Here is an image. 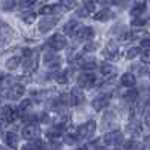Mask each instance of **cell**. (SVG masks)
<instances>
[{
    "instance_id": "obj_3",
    "label": "cell",
    "mask_w": 150,
    "mask_h": 150,
    "mask_svg": "<svg viewBox=\"0 0 150 150\" xmlns=\"http://www.w3.org/2000/svg\"><path fill=\"white\" fill-rule=\"evenodd\" d=\"M47 45L51 48V50H63V48H66L68 41H66V38L63 35H59L57 33V35H53L47 41Z\"/></svg>"
},
{
    "instance_id": "obj_6",
    "label": "cell",
    "mask_w": 150,
    "mask_h": 150,
    "mask_svg": "<svg viewBox=\"0 0 150 150\" xmlns=\"http://www.w3.org/2000/svg\"><path fill=\"white\" fill-rule=\"evenodd\" d=\"M110 101H111V95L105 93V95H101V96H98L96 99H93V101H92V107H93L95 111H101L102 108L108 107Z\"/></svg>"
},
{
    "instance_id": "obj_44",
    "label": "cell",
    "mask_w": 150,
    "mask_h": 150,
    "mask_svg": "<svg viewBox=\"0 0 150 150\" xmlns=\"http://www.w3.org/2000/svg\"><path fill=\"white\" fill-rule=\"evenodd\" d=\"M21 150H33L32 147H30V144H26V146H23V149Z\"/></svg>"
},
{
    "instance_id": "obj_2",
    "label": "cell",
    "mask_w": 150,
    "mask_h": 150,
    "mask_svg": "<svg viewBox=\"0 0 150 150\" xmlns=\"http://www.w3.org/2000/svg\"><path fill=\"white\" fill-rule=\"evenodd\" d=\"M104 141L107 146H120L125 143V137L120 131H111L104 135Z\"/></svg>"
},
{
    "instance_id": "obj_12",
    "label": "cell",
    "mask_w": 150,
    "mask_h": 150,
    "mask_svg": "<svg viewBox=\"0 0 150 150\" xmlns=\"http://www.w3.org/2000/svg\"><path fill=\"white\" fill-rule=\"evenodd\" d=\"M80 23L75 21V20H69L65 26H63V33L68 35V36H77L78 32H80Z\"/></svg>"
},
{
    "instance_id": "obj_45",
    "label": "cell",
    "mask_w": 150,
    "mask_h": 150,
    "mask_svg": "<svg viewBox=\"0 0 150 150\" xmlns=\"http://www.w3.org/2000/svg\"><path fill=\"white\" fill-rule=\"evenodd\" d=\"M77 150H89V147H87V146H81V147H78Z\"/></svg>"
},
{
    "instance_id": "obj_34",
    "label": "cell",
    "mask_w": 150,
    "mask_h": 150,
    "mask_svg": "<svg viewBox=\"0 0 150 150\" xmlns=\"http://www.w3.org/2000/svg\"><path fill=\"white\" fill-rule=\"evenodd\" d=\"M77 15H78V17H83V18H86V17H89V15H90V12L87 11L84 6H81V8L77 11Z\"/></svg>"
},
{
    "instance_id": "obj_41",
    "label": "cell",
    "mask_w": 150,
    "mask_h": 150,
    "mask_svg": "<svg viewBox=\"0 0 150 150\" xmlns=\"http://www.w3.org/2000/svg\"><path fill=\"white\" fill-rule=\"evenodd\" d=\"M132 24H134V26H144L146 21H144V20H141V18H137V20H134V21H132Z\"/></svg>"
},
{
    "instance_id": "obj_5",
    "label": "cell",
    "mask_w": 150,
    "mask_h": 150,
    "mask_svg": "<svg viewBox=\"0 0 150 150\" xmlns=\"http://www.w3.org/2000/svg\"><path fill=\"white\" fill-rule=\"evenodd\" d=\"M38 134H39V128H38L35 123L26 125V126L23 128V131H21V135H23L24 140H36Z\"/></svg>"
},
{
    "instance_id": "obj_32",
    "label": "cell",
    "mask_w": 150,
    "mask_h": 150,
    "mask_svg": "<svg viewBox=\"0 0 150 150\" xmlns=\"http://www.w3.org/2000/svg\"><path fill=\"white\" fill-rule=\"evenodd\" d=\"M15 2H2V9L5 11V12H8V11H11V9H14L15 8Z\"/></svg>"
},
{
    "instance_id": "obj_10",
    "label": "cell",
    "mask_w": 150,
    "mask_h": 150,
    "mask_svg": "<svg viewBox=\"0 0 150 150\" xmlns=\"http://www.w3.org/2000/svg\"><path fill=\"white\" fill-rule=\"evenodd\" d=\"M44 65L51 68V69H56L60 66V57L56 53H45L44 54Z\"/></svg>"
},
{
    "instance_id": "obj_20",
    "label": "cell",
    "mask_w": 150,
    "mask_h": 150,
    "mask_svg": "<svg viewBox=\"0 0 150 150\" xmlns=\"http://www.w3.org/2000/svg\"><path fill=\"white\" fill-rule=\"evenodd\" d=\"M93 18H95L96 21H108V20L114 18V14H112L110 9H102V11L96 12V14L93 15Z\"/></svg>"
},
{
    "instance_id": "obj_23",
    "label": "cell",
    "mask_w": 150,
    "mask_h": 150,
    "mask_svg": "<svg viewBox=\"0 0 150 150\" xmlns=\"http://www.w3.org/2000/svg\"><path fill=\"white\" fill-rule=\"evenodd\" d=\"M59 8H60V5H59V3H54V5H45V6H42V8L39 9V14L50 17V15L56 14V12L59 11Z\"/></svg>"
},
{
    "instance_id": "obj_11",
    "label": "cell",
    "mask_w": 150,
    "mask_h": 150,
    "mask_svg": "<svg viewBox=\"0 0 150 150\" xmlns=\"http://www.w3.org/2000/svg\"><path fill=\"white\" fill-rule=\"evenodd\" d=\"M57 20H59V17H44V18L39 21V30H41L42 33L50 32V30L56 26Z\"/></svg>"
},
{
    "instance_id": "obj_27",
    "label": "cell",
    "mask_w": 150,
    "mask_h": 150,
    "mask_svg": "<svg viewBox=\"0 0 150 150\" xmlns=\"http://www.w3.org/2000/svg\"><path fill=\"white\" fill-rule=\"evenodd\" d=\"M54 78L59 84H66L69 77H68V71H59L56 75H54Z\"/></svg>"
},
{
    "instance_id": "obj_42",
    "label": "cell",
    "mask_w": 150,
    "mask_h": 150,
    "mask_svg": "<svg viewBox=\"0 0 150 150\" xmlns=\"http://www.w3.org/2000/svg\"><path fill=\"white\" fill-rule=\"evenodd\" d=\"M20 5H21L23 8H29V6H35L36 2H33V0H32V2H21Z\"/></svg>"
},
{
    "instance_id": "obj_26",
    "label": "cell",
    "mask_w": 150,
    "mask_h": 150,
    "mask_svg": "<svg viewBox=\"0 0 150 150\" xmlns=\"http://www.w3.org/2000/svg\"><path fill=\"white\" fill-rule=\"evenodd\" d=\"M137 98H138V90H137V89H129L128 92L123 93V99L126 102H134Z\"/></svg>"
},
{
    "instance_id": "obj_39",
    "label": "cell",
    "mask_w": 150,
    "mask_h": 150,
    "mask_svg": "<svg viewBox=\"0 0 150 150\" xmlns=\"http://www.w3.org/2000/svg\"><path fill=\"white\" fill-rule=\"evenodd\" d=\"M141 47L144 50H150V38H146V39H141Z\"/></svg>"
},
{
    "instance_id": "obj_25",
    "label": "cell",
    "mask_w": 150,
    "mask_h": 150,
    "mask_svg": "<svg viewBox=\"0 0 150 150\" xmlns=\"http://www.w3.org/2000/svg\"><path fill=\"white\" fill-rule=\"evenodd\" d=\"M20 63H21V59H20L18 56H12V57H9L8 62H6V68H8L9 71H14V69H17V68L20 66Z\"/></svg>"
},
{
    "instance_id": "obj_29",
    "label": "cell",
    "mask_w": 150,
    "mask_h": 150,
    "mask_svg": "<svg viewBox=\"0 0 150 150\" xmlns=\"http://www.w3.org/2000/svg\"><path fill=\"white\" fill-rule=\"evenodd\" d=\"M141 53H143V50H141V48H138V47H134V48H131L129 51L126 53V59H129V60H131V59H135L137 56L141 54Z\"/></svg>"
},
{
    "instance_id": "obj_46",
    "label": "cell",
    "mask_w": 150,
    "mask_h": 150,
    "mask_svg": "<svg viewBox=\"0 0 150 150\" xmlns=\"http://www.w3.org/2000/svg\"><path fill=\"white\" fill-rule=\"evenodd\" d=\"M98 150H108V149H107V147H99Z\"/></svg>"
},
{
    "instance_id": "obj_16",
    "label": "cell",
    "mask_w": 150,
    "mask_h": 150,
    "mask_svg": "<svg viewBox=\"0 0 150 150\" xmlns=\"http://www.w3.org/2000/svg\"><path fill=\"white\" fill-rule=\"evenodd\" d=\"M36 68H38V59H36V56L23 60V69H24L26 74H32L33 71H36Z\"/></svg>"
},
{
    "instance_id": "obj_9",
    "label": "cell",
    "mask_w": 150,
    "mask_h": 150,
    "mask_svg": "<svg viewBox=\"0 0 150 150\" xmlns=\"http://www.w3.org/2000/svg\"><path fill=\"white\" fill-rule=\"evenodd\" d=\"M83 102H84V95L81 93L80 87H75V89H72L71 93H69V105H71V107H77V105H80V104H83Z\"/></svg>"
},
{
    "instance_id": "obj_21",
    "label": "cell",
    "mask_w": 150,
    "mask_h": 150,
    "mask_svg": "<svg viewBox=\"0 0 150 150\" xmlns=\"http://www.w3.org/2000/svg\"><path fill=\"white\" fill-rule=\"evenodd\" d=\"M116 125V116H114V112H111V111H107L104 117H102V126L104 128H111V126H114Z\"/></svg>"
},
{
    "instance_id": "obj_33",
    "label": "cell",
    "mask_w": 150,
    "mask_h": 150,
    "mask_svg": "<svg viewBox=\"0 0 150 150\" xmlns=\"http://www.w3.org/2000/svg\"><path fill=\"white\" fill-rule=\"evenodd\" d=\"M59 5H60V8H63L65 11H68V9H72V8H75V6H77V3H75V2H60Z\"/></svg>"
},
{
    "instance_id": "obj_35",
    "label": "cell",
    "mask_w": 150,
    "mask_h": 150,
    "mask_svg": "<svg viewBox=\"0 0 150 150\" xmlns=\"http://www.w3.org/2000/svg\"><path fill=\"white\" fill-rule=\"evenodd\" d=\"M141 60L144 63H150V50H144L141 53Z\"/></svg>"
},
{
    "instance_id": "obj_38",
    "label": "cell",
    "mask_w": 150,
    "mask_h": 150,
    "mask_svg": "<svg viewBox=\"0 0 150 150\" xmlns=\"http://www.w3.org/2000/svg\"><path fill=\"white\" fill-rule=\"evenodd\" d=\"M95 50H96V44L90 42V44H87V45L83 48V51H84V53H90V51H95Z\"/></svg>"
},
{
    "instance_id": "obj_37",
    "label": "cell",
    "mask_w": 150,
    "mask_h": 150,
    "mask_svg": "<svg viewBox=\"0 0 150 150\" xmlns=\"http://www.w3.org/2000/svg\"><path fill=\"white\" fill-rule=\"evenodd\" d=\"M138 32H128V33H125V39H126V41H134L135 39V38H138Z\"/></svg>"
},
{
    "instance_id": "obj_15",
    "label": "cell",
    "mask_w": 150,
    "mask_h": 150,
    "mask_svg": "<svg viewBox=\"0 0 150 150\" xmlns=\"http://www.w3.org/2000/svg\"><path fill=\"white\" fill-rule=\"evenodd\" d=\"M120 84L125 87H129V89H134V86L137 84V78L132 72H125L120 77Z\"/></svg>"
},
{
    "instance_id": "obj_4",
    "label": "cell",
    "mask_w": 150,
    "mask_h": 150,
    "mask_svg": "<svg viewBox=\"0 0 150 150\" xmlns=\"http://www.w3.org/2000/svg\"><path fill=\"white\" fill-rule=\"evenodd\" d=\"M78 87H84V89H87V87H93L95 83H96V75L93 72H81L80 77H78Z\"/></svg>"
},
{
    "instance_id": "obj_18",
    "label": "cell",
    "mask_w": 150,
    "mask_h": 150,
    "mask_svg": "<svg viewBox=\"0 0 150 150\" xmlns=\"http://www.w3.org/2000/svg\"><path fill=\"white\" fill-rule=\"evenodd\" d=\"M63 131H65V123L54 125L50 131H47V137L48 138H59V137L63 134Z\"/></svg>"
},
{
    "instance_id": "obj_14",
    "label": "cell",
    "mask_w": 150,
    "mask_h": 150,
    "mask_svg": "<svg viewBox=\"0 0 150 150\" xmlns=\"http://www.w3.org/2000/svg\"><path fill=\"white\" fill-rule=\"evenodd\" d=\"M93 38H95V30L92 27H81L78 35H77V39L80 42H83V41H92Z\"/></svg>"
},
{
    "instance_id": "obj_22",
    "label": "cell",
    "mask_w": 150,
    "mask_h": 150,
    "mask_svg": "<svg viewBox=\"0 0 150 150\" xmlns=\"http://www.w3.org/2000/svg\"><path fill=\"white\" fill-rule=\"evenodd\" d=\"M99 71H101V74L104 75V77H112V75L116 74V68L112 66L111 63H107V62H104V63L99 66Z\"/></svg>"
},
{
    "instance_id": "obj_13",
    "label": "cell",
    "mask_w": 150,
    "mask_h": 150,
    "mask_svg": "<svg viewBox=\"0 0 150 150\" xmlns=\"http://www.w3.org/2000/svg\"><path fill=\"white\" fill-rule=\"evenodd\" d=\"M146 8H147V3H146V2H135L134 6H132V9H131V17H132L134 20L140 18V17L144 14Z\"/></svg>"
},
{
    "instance_id": "obj_36",
    "label": "cell",
    "mask_w": 150,
    "mask_h": 150,
    "mask_svg": "<svg viewBox=\"0 0 150 150\" xmlns=\"http://www.w3.org/2000/svg\"><path fill=\"white\" fill-rule=\"evenodd\" d=\"M83 6H84L87 11H89L90 14H92V12L95 11V8H96V3H95V2H84V3H83Z\"/></svg>"
},
{
    "instance_id": "obj_17",
    "label": "cell",
    "mask_w": 150,
    "mask_h": 150,
    "mask_svg": "<svg viewBox=\"0 0 150 150\" xmlns=\"http://www.w3.org/2000/svg\"><path fill=\"white\" fill-rule=\"evenodd\" d=\"M104 54H105L108 59H116L117 54H119V47H117V44H116L114 41H110V42L107 44L105 50H104Z\"/></svg>"
},
{
    "instance_id": "obj_28",
    "label": "cell",
    "mask_w": 150,
    "mask_h": 150,
    "mask_svg": "<svg viewBox=\"0 0 150 150\" xmlns=\"http://www.w3.org/2000/svg\"><path fill=\"white\" fill-rule=\"evenodd\" d=\"M29 144H30V147H32L33 150H45V149H47V143L42 141V140H39V138L33 140V141L29 143Z\"/></svg>"
},
{
    "instance_id": "obj_40",
    "label": "cell",
    "mask_w": 150,
    "mask_h": 150,
    "mask_svg": "<svg viewBox=\"0 0 150 150\" xmlns=\"http://www.w3.org/2000/svg\"><path fill=\"white\" fill-rule=\"evenodd\" d=\"M35 17H36V14H35V12H32L30 15H24L23 18H24V21H26L27 24H30V23H32V20H33Z\"/></svg>"
},
{
    "instance_id": "obj_43",
    "label": "cell",
    "mask_w": 150,
    "mask_h": 150,
    "mask_svg": "<svg viewBox=\"0 0 150 150\" xmlns=\"http://www.w3.org/2000/svg\"><path fill=\"white\" fill-rule=\"evenodd\" d=\"M146 123H147V126L150 128V108H149V111L146 112Z\"/></svg>"
},
{
    "instance_id": "obj_8",
    "label": "cell",
    "mask_w": 150,
    "mask_h": 150,
    "mask_svg": "<svg viewBox=\"0 0 150 150\" xmlns=\"http://www.w3.org/2000/svg\"><path fill=\"white\" fill-rule=\"evenodd\" d=\"M24 92H26V89H24V86L17 83V84H14V86H11V87H9L6 98L12 99V101H17V99H20V98L24 95Z\"/></svg>"
},
{
    "instance_id": "obj_24",
    "label": "cell",
    "mask_w": 150,
    "mask_h": 150,
    "mask_svg": "<svg viewBox=\"0 0 150 150\" xmlns=\"http://www.w3.org/2000/svg\"><path fill=\"white\" fill-rule=\"evenodd\" d=\"M32 107V102H30V99H24L23 102H20V105L17 107V112L21 116H26V112L30 110Z\"/></svg>"
},
{
    "instance_id": "obj_19",
    "label": "cell",
    "mask_w": 150,
    "mask_h": 150,
    "mask_svg": "<svg viewBox=\"0 0 150 150\" xmlns=\"http://www.w3.org/2000/svg\"><path fill=\"white\" fill-rule=\"evenodd\" d=\"M5 143H6V146L8 147H11V149H17L18 147V135L15 134V132H6V135H5Z\"/></svg>"
},
{
    "instance_id": "obj_30",
    "label": "cell",
    "mask_w": 150,
    "mask_h": 150,
    "mask_svg": "<svg viewBox=\"0 0 150 150\" xmlns=\"http://www.w3.org/2000/svg\"><path fill=\"white\" fill-rule=\"evenodd\" d=\"M125 150H140V143L135 140H129L128 143H125Z\"/></svg>"
},
{
    "instance_id": "obj_31",
    "label": "cell",
    "mask_w": 150,
    "mask_h": 150,
    "mask_svg": "<svg viewBox=\"0 0 150 150\" xmlns=\"http://www.w3.org/2000/svg\"><path fill=\"white\" fill-rule=\"evenodd\" d=\"M78 141H80V140H78L77 134H68V135L65 137V143L69 144V146H72V144H75V143H78Z\"/></svg>"
},
{
    "instance_id": "obj_7",
    "label": "cell",
    "mask_w": 150,
    "mask_h": 150,
    "mask_svg": "<svg viewBox=\"0 0 150 150\" xmlns=\"http://www.w3.org/2000/svg\"><path fill=\"white\" fill-rule=\"evenodd\" d=\"M17 108H14V107H11V105H5L3 108H2V122H3V125L5 123H12L15 120V117H17Z\"/></svg>"
},
{
    "instance_id": "obj_1",
    "label": "cell",
    "mask_w": 150,
    "mask_h": 150,
    "mask_svg": "<svg viewBox=\"0 0 150 150\" xmlns=\"http://www.w3.org/2000/svg\"><path fill=\"white\" fill-rule=\"evenodd\" d=\"M95 131H96V123L95 120H87L84 125L77 128L75 134H77L78 140L80 141H86V140H90L92 137L95 135Z\"/></svg>"
}]
</instances>
